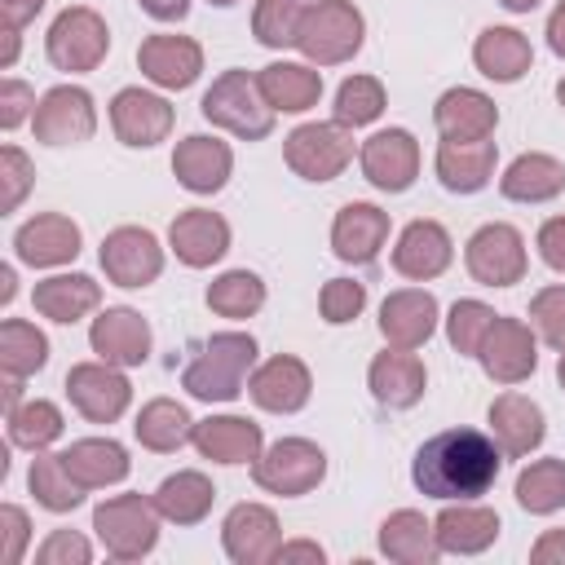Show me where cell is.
Segmentation results:
<instances>
[{
    "instance_id": "7bdbcfd3",
    "label": "cell",
    "mask_w": 565,
    "mask_h": 565,
    "mask_svg": "<svg viewBox=\"0 0 565 565\" xmlns=\"http://www.w3.org/2000/svg\"><path fill=\"white\" fill-rule=\"evenodd\" d=\"M516 503L534 516H552L565 508V459H534L516 472Z\"/></svg>"
},
{
    "instance_id": "cb8c5ba5",
    "label": "cell",
    "mask_w": 565,
    "mask_h": 565,
    "mask_svg": "<svg viewBox=\"0 0 565 565\" xmlns=\"http://www.w3.org/2000/svg\"><path fill=\"white\" fill-rule=\"evenodd\" d=\"M234 172V150L221 137L207 132H190L177 141L172 150V177L190 190V194H216Z\"/></svg>"
},
{
    "instance_id": "5bb4252c",
    "label": "cell",
    "mask_w": 565,
    "mask_h": 565,
    "mask_svg": "<svg viewBox=\"0 0 565 565\" xmlns=\"http://www.w3.org/2000/svg\"><path fill=\"white\" fill-rule=\"evenodd\" d=\"M358 163H362V177L384 190V194H402L415 185L419 177V141L406 132V128H380L362 141L358 150Z\"/></svg>"
},
{
    "instance_id": "8d00e7d4",
    "label": "cell",
    "mask_w": 565,
    "mask_h": 565,
    "mask_svg": "<svg viewBox=\"0 0 565 565\" xmlns=\"http://www.w3.org/2000/svg\"><path fill=\"white\" fill-rule=\"evenodd\" d=\"M472 62L494 84H516L534 66V49L516 26H486L472 44Z\"/></svg>"
},
{
    "instance_id": "9f6ffc18",
    "label": "cell",
    "mask_w": 565,
    "mask_h": 565,
    "mask_svg": "<svg viewBox=\"0 0 565 565\" xmlns=\"http://www.w3.org/2000/svg\"><path fill=\"white\" fill-rule=\"evenodd\" d=\"M274 561H278V565H296V561L322 565V561H327V552H322V543H313V539H291V543H278Z\"/></svg>"
},
{
    "instance_id": "1f68e13d",
    "label": "cell",
    "mask_w": 565,
    "mask_h": 565,
    "mask_svg": "<svg viewBox=\"0 0 565 565\" xmlns=\"http://www.w3.org/2000/svg\"><path fill=\"white\" fill-rule=\"evenodd\" d=\"M437 177L450 194H477L490 185L494 163H499V146L490 137L481 141H437Z\"/></svg>"
},
{
    "instance_id": "816d5d0a",
    "label": "cell",
    "mask_w": 565,
    "mask_h": 565,
    "mask_svg": "<svg viewBox=\"0 0 565 565\" xmlns=\"http://www.w3.org/2000/svg\"><path fill=\"white\" fill-rule=\"evenodd\" d=\"M40 565H88L93 561V543L79 530H53L40 547H35Z\"/></svg>"
},
{
    "instance_id": "ffe728a7",
    "label": "cell",
    "mask_w": 565,
    "mask_h": 565,
    "mask_svg": "<svg viewBox=\"0 0 565 565\" xmlns=\"http://www.w3.org/2000/svg\"><path fill=\"white\" fill-rule=\"evenodd\" d=\"M168 247L181 265L207 269L230 252V221L221 212H207V207H185L168 225Z\"/></svg>"
},
{
    "instance_id": "7a4b0ae2",
    "label": "cell",
    "mask_w": 565,
    "mask_h": 565,
    "mask_svg": "<svg viewBox=\"0 0 565 565\" xmlns=\"http://www.w3.org/2000/svg\"><path fill=\"white\" fill-rule=\"evenodd\" d=\"M252 366H256V340L247 331H216L185 362L181 388L199 402H234L243 393Z\"/></svg>"
},
{
    "instance_id": "c3c4849f",
    "label": "cell",
    "mask_w": 565,
    "mask_h": 565,
    "mask_svg": "<svg viewBox=\"0 0 565 565\" xmlns=\"http://www.w3.org/2000/svg\"><path fill=\"white\" fill-rule=\"evenodd\" d=\"M530 327L543 344L565 349V282H552L543 291H534L530 300Z\"/></svg>"
},
{
    "instance_id": "7402d4cb",
    "label": "cell",
    "mask_w": 565,
    "mask_h": 565,
    "mask_svg": "<svg viewBox=\"0 0 565 565\" xmlns=\"http://www.w3.org/2000/svg\"><path fill=\"white\" fill-rule=\"evenodd\" d=\"M441 322V309H437V296L424 291V287H397L384 296L380 305V335L397 349H419L428 344V335L437 331Z\"/></svg>"
},
{
    "instance_id": "8992f818",
    "label": "cell",
    "mask_w": 565,
    "mask_h": 565,
    "mask_svg": "<svg viewBox=\"0 0 565 565\" xmlns=\"http://www.w3.org/2000/svg\"><path fill=\"white\" fill-rule=\"evenodd\" d=\"M322 477H327V455L309 437H278L252 459V481L278 499H300L318 490Z\"/></svg>"
},
{
    "instance_id": "03108f58",
    "label": "cell",
    "mask_w": 565,
    "mask_h": 565,
    "mask_svg": "<svg viewBox=\"0 0 565 565\" xmlns=\"http://www.w3.org/2000/svg\"><path fill=\"white\" fill-rule=\"evenodd\" d=\"M556 102L565 106V75H561V84H556Z\"/></svg>"
},
{
    "instance_id": "8fae6325",
    "label": "cell",
    "mask_w": 565,
    "mask_h": 565,
    "mask_svg": "<svg viewBox=\"0 0 565 565\" xmlns=\"http://www.w3.org/2000/svg\"><path fill=\"white\" fill-rule=\"evenodd\" d=\"M31 128H35V141H44V146H79V141H88V137L97 132L93 93L79 88V84H57V88H49V93L35 102Z\"/></svg>"
},
{
    "instance_id": "ba28073f",
    "label": "cell",
    "mask_w": 565,
    "mask_h": 565,
    "mask_svg": "<svg viewBox=\"0 0 565 565\" xmlns=\"http://www.w3.org/2000/svg\"><path fill=\"white\" fill-rule=\"evenodd\" d=\"M282 159L300 181H335L353 159V137L340 119H309L282 137Z\"/></svg>"
},
{
    "instance_id": "83f0119b",
    "label": "cell",
    "mask_w": 565,
    "mask_h": 565,
    "mask_svg": "<svg viewBox=\"0 0 565 565\" xmlns=\"http://www.w3.org/2000/svg\"><path fill=\"white\" fill-rule=\"evenodd\" d=\"M433 124L441 132V141H481V137H494L499 128V106L494 97H486L481 88H446L433 106Z\"/></svg>"
},
{
    "instance_id": "d590c367",
    "label": "cell",
    "mask_w": 565,
    "mask_h": 565,
    "mask_svg": "<svg viewBox=\"0 0 565 565\" xmlns=\"http://www.w3.org/2000/svg\"><path fill=\"white\" fill-rule=\"evenodd\" d=\"M150 499H154V508H159L163 521H172V525H199L212 512V503H216V486L199 468H177L172 477L159 481V490Z\"/></svg>"
},
{
    "instance_id": "ab89813d",
    "label": "cell",
    "mask_w": 565,
    "mask_h": 565,
    "mask_svg": "<svg viewBox=\"0 0 565 565\" xmlns=\"http://www.w3.org/2000/svg\"><path fill=\"white\" fill-rule=\"evenodd\" d=\"M4 428H9V446H22V450H49L57 437H62V428H66V419H62V411H57V402H49V397H26V402H18L13 411H4Z\"/></svg>"
},
{
    "instance_id": "9c48e42d",
    "label": "cell",
    "mask_w": 565,
    "mask_h": 565,
    "mask_svg": "<svg viewBox=\"0 0 565 565\" xmlns=\"http://www.w3.org/2000/svg\"><path fill=\"white\" fill-rule=\"evenodd\" d=\"M463 265L481 287H512L525 278V238L508 221H486L463 243Z\"/></svg>"
},
{
    "instance_id": "5b68a950",
    "label": "cell",
    "mask_w": 565,
    "mask_h": 565,
    "mask_svg": "<svg viewBox=\"0 0 565 565\" xmlns=\"http://www.w3.org/2000/svg\"><path fill=\"white\" fill-rule=\"evenodd\" d=\"M159 508L146 494H115L93 508V530L106 556L115 561H141L159 543Z\"/></svg>"
},
{
    "instance_id": "603a6c76",
    "label": "cell",
    "mask_w": 565,
    "mask_h": 565,
    "mask_svg": "<svg viewBox=\"0 0 565 565\" xmlns=\"http://www.w3.org/2000/svg\"><path fill=\"white\" fill-rule=\"evenodd\" d=\"M490 437H494V446H499L508 459H525V455L539 450L543 437H547L543 406H539L534 397L516 393V388L499 393V397L490 402Z\"/></svg>"
},
{
    "instance_id": "f546056e",
    "label": "cell",
    "mask_w": 565,
    "mask_h": 565,
    "mask_svg": "<svg viewBox=\"0 0 565 565\" xmlns=\"http://www.w3.org/2000/svg\"><path fill=\"white\" fill-rule=\"evenodd\" d=\"M194 450L212 463H252L265 450V433L256 419L243 415H207L194 419Z\"/></svg>"
},
{
    "instance_id": "680465c9",
    "label": "cell",
    "mask_w": 565,
    "mask_h": 565,
    "mask_svg": "<svg viewBox=\"0 0 565 565\" xmlns=\"http://www.w3.org/2000/svg\"><path fill=\"white\" fill-rule=\"evenodd\" d=\"M40 9H44V0H0V22H4V31H22Z\"/></svg>"
},
{
    "instance_id": "e575fe53",
    "label": "cell",
    "mask_w": 565,
    "mask_h": 565,
    "mask_svg": "<svg viewBox=\"0 0 565 565\" xmlns=\"http://www.w3.org/2000/svg\"><path fill=\"white\" fill-rule=\"evenodd\" d=\"M71 477L84 486V490H106V486H119L132 468L128 450L115 441V437H79L62 450Z\"/></svg>"
},
{
    "instance_id": "d6a6232c",
    "label": "cell",
    "mask_w": 565,
    "mask_h": 565,
    "mask_svg": "<svg viewBox=\"0 0 565 565\" xmlns=\"http://www.w3.org/2000/svg\"><path fill=\"white\" fill-rule=\"evenodd\" d=\"M380 552L397 565H437L441 556L433 521L415 508H397L380 521Z\"/></svg>"
},
{
    "instance_id": "f907efd6",
    "label": "cell",
    "mask_w": 565,
    "mask_h": 565,
    "mask_svg": "<svg viewBox=\"0 0 565 565\" xmlns=\"http://www.w3.org/2000/svg\"><path fill=\"white\" fill-rule=\"evenodd\" d=\"M362 309H366V282H358V278H331V282L318 291V313H322V322H331V327L353 322Z\"/></svg>"
},
{
    "instance_id": "91938a15",
    "label": "cell",
    "mask_w": 565,
    "mask_h": 565,
    "mask_svg": "<svg viewBox=\"0 0 565 565\" xmlns=\"http://www.w3.org/2000/svg\"><path fill=\"white\" fill-rule=\"evenodd\" d=\"M154 22H181L190 13V0H137Z\"/></svg>"
},
{
    "instance_id": "e7e4bbea",
    "label": "cell",
    "mask_w": 565,
    "mask_h": 565,
    "mask_svg": "<svg viewBox=\"0 0 565 565\" xmlns=\"http://www.w3.org/2000/svg\"><path fill=\"white\" fill-rule=\"evenodd\" d=\"M561 358H556V380H561V388H565V349H556Z\"/></svg>"
},
{
    "instance_id": "6da1fadb",
    "label": "cell",
    "mask_w": 565,
    "mask_h": 565,
    "mask_svg": "<svg viewBox=\"0 0 565 565\" xmlns=\"http://www.w3.org/2000/svg\"><path fill=\"white\" fill-rule=\"evenodd\" d=\"M499 463H503V450L494 446V437L477 428H446L415 450L411 481L419 494L441 503L481 499L499 481Z\"/></svg>"
},
{
    "instance_id": "94428289",
    "label": "cell",
    "mask_w": 565,
    "mask_h": 565,
    "mask_svg": "<svg viewBox=\"0 0 565 565\" xmlns=\"http://www.w3.org/2000/svg\"><path fill=\"white\" fill-rule=\"evenodd\" d=\"M547 49H552L556 57H565V0L547 13Z\"/></svg>"
},
{
    "instance_id": "7dc6e473",
    "label": "cell",
    "mask_w": 565,
    "mask_h": 565,
    "mask_svg": "<svg viewBox=\"0 0 565 565\" xmlns=\"http://www.w3.org/2000/svg\"><path fill=\"white\" fill-rule=\"evenodd\" d=\"M296 22H300V0H256L252 9V35L265 49L296 44Z\"/></svg>"
},
{
    "instance_id": "ee69618b",
    "label": "cell",
    "mask_w": 565,
    "mask_h": 565,
    "mask_svg": "<svg viewBox=\"0 0 565 565\" xmlns=\"http://www.w3.org/2000/svg\"><path fill=\"white\" fill-rule=\"evenodd\" d=\"M260 305H265V282L252 269H225L207 287V309L221 313V318H234L238 322V318L260 313Z\"/></svg>"
},
{
    "instance_id": "f5cc1de1",
    "label": "cell",
    "mask_w": 565,
    "mask_h": 565,
    "mask_svg": "<svg viewBox=\"0 0 565 565\" xmlns=\"http://www.w3.org/2000/svg\"><path fill=\"white\" fill-rule=\"evenodd\" d=\"M0 534H4L0 561H4V565H18V561L26 556V543H31V516H26L18 503H4V508H0Z\"/></svg>"
},
{
    "instance_id": "db71d44e",
    "label": "cell",
    "mask_w": 565,
    "mask_h": 565,
    "mask_svg": "<svg viewBox=\"0 0 565 565\" xmlns=\"http://www.w3.org/2000/svg\"><path fill=\"white\" fill-rule=\"evenodd\" d=\"M35 115V88L31 84H22V79H0V128L4 132H13L22 119H31Z\"/></svg>"
},
{
    "instance_id": "3957f363",
    "label": "cell",
    "mask_w": 565,
    "mask_h": 565,
    "mask_svg": "<svg viewBox=\"0 0 565 565\" xmlns=\"http://www.w3.org/2000/svg\"><path fill=\"white\" fill-rule=\"evenodd\" d=\"M362 35H366V22L353 0H309L300 4L291 49H300L305 62L313 66H340L362 49Z\"/></svg>"
},
{
    "instance_id": "6f0895ef",
    "label": "cell",
    "mask_w": 565,
    "mask_h": 565,
    "mask_svg": "<svg viewBox=\"0 0 565 565\" xmlns=\"http://www.w3.org/2000/svg\"><path fill=\"white\" fill-rule=\"evenodd\" d=\"M534 565H565V530H543L530 547Z\"/></svg>"
},
{
    "instance_id": "f1b7e54d",
    "label": "cell",
    "mask_w": 565,
    "mask_h": 565,
    "mask_svg": "<svg viewBox=\"0 0 565 565\" xmlns=\"http://www.w3.org/2000/svg\"><path fill=\"white\" fill-rule=\"evenodd\" d=\"M433 530H437V547H441V552L477 556V552H486V547L499 539L503 525H499V512H494V508H486V503H477V499H455V503H446V508L437 512Z\"/></svg>"
},
{
    "instance_id": "be15d7a7",
    "label": "cell",
    "mask_w": 565,
    "mask_h": 565,
    "mask_svg": "<svg viewBox=\"0 0 565 565\" xmlns=\"http://www.w3.org/2000/svg\"><path fill=\"white\" fill-rule=\"evenodd\" d=\"M499 4H503L508 13H530V9L539 4V0H499Z\"/></svg>"
},
{
    "instance_id": "2e32d148",
    "label": "cell",
    "mask_w": 565,
    "mask_h": 565,
    "mask_svg": "<svg viewBox=\"0 0 565 565\" xmlns=\"http://www.w3.org/2000/svg\"><path fill=\"white\" fill-rule=\"evenodd\" d=\"M177 110L168 106V97L150 93V88H119L110 97V128L124 146L132 150H150L172 132Z\"/></svg>"
},
{
    "instance_id": "f6af8a7d",
    "label": "cell",
    "mask_w": 565,
    "mask_h": 565,
    "mask_svg": "<svg viewBox=\"0 0 565 565\" xmlns=\"http://www.w3.org/2000/svg\"><path fill=\"white\" fill-rule=\"evenodd\" d=\"M384 106H388V97H384V84L375 75H349L335 88V106L331 110H335V119L344 128H366V124H375L384 115Z\"/></svg>"
},
{
    "instance_id": "bcb514c9",
    "label": "cell",
    "mask_w": 565,
    "mask_h": 565,
    "mask_svg": "<svg viewBox=\"0 0 565 565\" xmlns=\"http://www.w3.org/2000/svg\"><path fill=\"white\" fill-rule=\"evenodd\" d=\"M490 322H494V309L486 300H455L450 313H446V340H450V349L463 353V358H477Z\"/></svg>"
},
{
    "instance_id": "4dcf8cb0",
    "label": "cell",
    "mask_w": 565,
    "mask_h": 565,
    "mask_svg": "<svg viewBox=\"0 0 565 565\" xmlns=\"http://www.w3.org/2000/svg\"><path fill=\"white\" fill-rule=\"evenodd\" d=\"M256 88L274 115H305L322 97V71L313 62H269L256 71Z\"/></svg>"
},
{
    "instance_id": "74e56055",
    "label": "cell",
    "mask_w": 565,
    "mask_h": 565,
    "mask_svg": "<svg viewBox=\"0 0 565 565\" xmlns=\"http://www.w3.org/2000/svg\"><path fill=\"white\" fill-rule=\"evenodd\" d=\"M31 305H35L40 318L71 327V322H79L84 313H93L102 305V287L88 274H53V278L35 282Z\"/></svg>"
},
{
    "instance_id": "60d3db41",
    "label": "cell",
    "mask_w": 565,
    "mask_h": 565,
    "mask_svg": "<svg viewBox=\"0 0 565 565\" xmlns=\"http://www.w3.org/2000/svg\"><path fill=\"white\" fill-rule=\"evenodd\" d=\"M26 486H31L35 503L49 508V512H75V508L84 503V494H88V490L71 477L66 459H62V455H49V450H35L31 472H26Z\"/></svg>"
},
{
    "instance_id": "ac0fdd59",
    "label": "cell",
    "mask_w": 565,
    "mask_h": 565,
    "mask_svg": "<svg viewBox=\"0 0 565 565\" xmlns=\"http://www.w3.org/2000/svg\"><path fill=\"white\" fill-rule=\"evenodd\" d=\"M150 322L137 313V309H128V305H110V309H102L97 318H93V327H88V344H93V353L102 358V362H110V366H141L146 358H150Z\"/></svg>"
},
{
    "instance_id": "7c38bea8",
    "label": "cell",
    "mask_w": 565,
    "mask_h": 565,
    "mask_svg": "<svg viewBox=\"0 0 565 565\" xmlns=\"http://www.w3.org/2000/svg\"><path fill=\"white\" fill-rule=\"evenodd\" d=\"M477 362L494 384H521L539 366V335L530 331V322L494 313V322L477 349Z\"/></svg>"
},
{
    "instance_id": "277c9868",
    "label": "cell",
    "mask_w": 565,
    "mask_h": 565,
    "mask_svg": "<svg viewBox=\"0 0 565 565\" xmlns=\"http://www.w3.org/2000/svg\"><path fill=\"white\" fill-rule=\"evenodd\" d=\"M199 110H203V119L212 128H225V132H234L243 141H260V137L274 132V110L260 97L256 75H247L238 66H230V71H221L212 79V88L203 93Z\"/></svg>"
},
{
    "instance_id": "4fadbf2b",
    "label": "cell",
    "mask_w": 565,
    "mask_h": 565,
    "mask_svg": "<svg viewBox=\"0 0 565 565\" xmlns=\"http://www.w3.org/2000/svg\"><path fill=\"white\" fill-rule=\"evenodd\" d=\"M115 287H150L163 274V247L146 225H115L97 252Z\"/></svg>"
},
{
    "instance_id": "681fc988",
    "label": "cell",
    "mask_w": 565,
    "mask_h": 565,
    "mask_svg": "<svg viewBox=\"0 0 565 565\" xmlns=\"http://www.w3.org/2000/svg\"><path fill=\"white\" fill-rule=\"evenodd\" d=\"M31 185H35V163L26 159L22 146L9 141L0 150V212H18Z\"/></svg>"
},
{
    "instance_id": "f35d334b",
    "label": "cell",
    "mask_w": 565,
    "mask_h": 565,
    "mask_svg": "<svg viewBox=\"0 0 565 565\" xmlns=\"http://www.w3.org/2000/svg\"><path fill=\"white\" fill-rule=\"evenodd\" d=\"M132 437L154 455H172L194 437V419L177 397H150L132 419Z\"/></svg>"
},
{
    "instance_id": "d6986e66",
    "label": "cell",
    "mask_w": 565,
    "mask_h": 565,
    "mask_svg": "<svg viewBox=\"0 0 565 565\" xmlns=\"http://www.w3.org/2000/svg\"><path fill=\"white\" fill-rule=\"evenodd\" d=\"M247 393L269 415H296L313 393V375L296 353H274L247 375Z\"/></svg>"
},
{
    "instance_id": "836d02e7",
    "label": "cell",
    "mask_w": 565,
    "mask_h": 565,
    "mask_svg": "<svg viewBox=\"0 0 565 565\" xmlns=\"http://www.w3.org/2000/svg\"><path fill=\"white\" fill-rule=\"evenodd\" d=\"M561 190H565V163L556 154H543V150L516 154L499 177V194L512 203H547Z\"/></svg>"
},
{
    "instance_id": "b9f144b4",
    "label": "cell",
    "mask_w": 565,
    "mask_h": 565,
    "mask_svg": "<svg viewBox=\"0 0 565 565\" xmlns=\"http://www.w3.org/2000/svg\"><path fill=\"white\" fill-rule=\"evenodd\" d=\"M44 362H49V335L26 318H4L0 322V371L13 380H26Z\"/></svg>"
},
{
    "instance_id": "d4e9b609",
    "label": "cell",
    "mask_w": 565,
    "mask_h": 565,
    "mask_svg": "<svg viewBox=\"0 0 565 565\" xmlns=\"http://www.w3.org/2000/svg\"><path fill=\"white\" fill-rule=\"evenodd\" d=\"M388 243V212L375 203H344L331 221V252L344 265H371L380 256V247Z\"/></svg>"
},
{
    "instance_id": "9a60e30c",
    "label": "cell",
    "mask_w": 565,
    "mask_h": 565,
    "mask_svg": "<svg viewBox=\"0 0 565 565\" xmlns=\"http://www.w3.org/2000/svg\"><path fill=\"white\" fill-rule=\"evenodd\" d=\"M84 247V234L71 216L62 212H35L31 221L18 225L13 234V256L31 269H57V265H71Z\"/></svg>"
},
{
    "instance_id": "52a82bcc",
    "label": "cell",
    "mask_w": 565,
    "mask_h": 565,
    "mask_svg": "<svg viewBox=\"0 0 565 565\" xmlns=\"http://www.w3.org/2000/svg\"><path fill=\"white\" fill-rule=\"evenodd\" d=\"M44 53L57 71L66 75H84V71H97L102 57L110 53V26L97 9L88 4H66L53 22H49V35H44Z\"/></svg>"
},
{
    "instance_id": "4316f807",
    "label": "cell",
    "mask_w": 565,
    "mask_h": 565,
    "mask_svg": "<svg viewBox=\"0 0 565 565\" xmlns=\"http://www.w3.org/2000/svg\"><path fill=\"white\" fill-rule=\"evenodd\" d=\"M137 66L159 88H190L203 71V44L190 35H146L137 49Z\"/></svg>"
},
{
    "instance_id": "e0dca14e",
    "label": "cell",
    "mask_w": 565,
    "mask_h": 565,
    "mask_svg": "<svg viewBox=\"0 0 565 565\" xmlns=\"http://www.w3.org/2000/svg\"><path fill=\"white\" fill-rule=\"evenodd\" d=\"M282 543L278 516L265 503H234L221 521V547L234 565H265Z\"/></svg>"
},
{
    "instance_id": "484cf974",
    "label": "cell",
    "mask_w": 565,
    "mask_h": 565,
    "mask_svg": "<svg viewBox=\"0 0 565 565\" xmlns=\"http://www.w3.org/2000/svg\"><path fill=\"white\" fill-rule=\"evenodd\" d=\"M366 388H371V397H375L380 406H388V411H411V406L424 397V388H428V371H424V362H419L411 349L388 344L384 353L371 358Z\"/></svg>"
},
{
    "instance_id": "11a10c76",
    "label": "cell",
    "mask_w": 565,
    "mask_h": 565,
    "mask_svg": "<svg viewBox=\"0 0 565 565\" xmlns=\"http://www.w3.org/2000/svg\"><path fill=\"white\" fill-rule=\"evenodd\" d=\"M534 247H539V256H543L547 269L565 274V216H547L539 225V234H534Z\"/></svg>"
},
{
    "instance_id": "003e7915",
    "label": "cell",
    "mask_w": 565,
    "mask_h": 565,
    "mask_svg": "<svg viewBox=\"0 0 565 565\" xmlns=\"http://www.w3.org/2000/svg\"><path fill=\"white\" fill-rule=\"evenodd\" d=\"M212 4H216V9H230V4H238V0H212Z\"/></svg>"
},
{
    "instance_id": "30bf717a",
    "label": "cell",
    "mask_w": 565,
    "mask_h": 565,
    "mask_svg": "<svg viewBox=\"0 0 565 565\" xmlns=\"http://www.w3.org/2000/svg\"><path fill=\"white\" fill-rule=\"evenodd\" d=\"M66 397L88 424H115L132 402V384H128L124 366L93 358V362H75L66 371Z\"/></svg>"
},
{
    "instance_id": "6125c7cd",
    "label": "cell",
    "mask_w": 565,
    "mask_h": 565,
    "mask_svg": "<svg viewBox=\"0 0 565 565\" xmlns=\"http://www.w3.org/2000/svg\"><path fill=\"white\" fill-rule=\"evenodd\" d=\"M18 296V278H13V265H0V305H9Z\"/></svg>"
},
{
    "instance_id": "44dd1931",
    "label": "cell",
    "mask_w": 565,
    "mask_h": 565,
    "mask_svg": "<svg viewBox=\"0 0 565 565\" xmlns=\"http://www.w3.org/2000/svg\"><path fill=\"white\" fill-rule=\"evenodd\" d=\"M450 260H455V243H450L446 225L441 221H428V216L411 221L397 234V243H393V269L402 278H411V282H428V278L446 274Z\"/></svg>"
}]
</instances>
